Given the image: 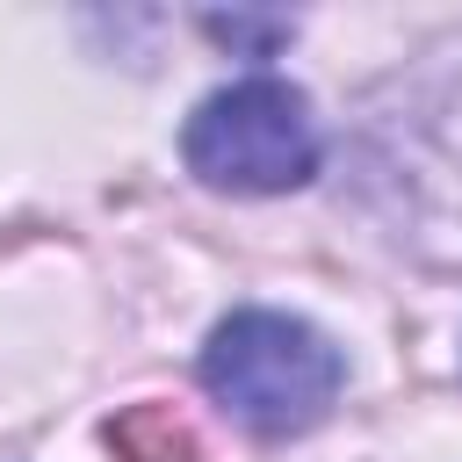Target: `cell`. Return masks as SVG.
Returning a JSON list of instances; mask_svg holds the SVG:
<instances>
[{"label":"cell","mask_w":462,"mask_h":462,"mask_svg":"<svg viewBox=\"0 0 462 462\" xmlns=\"http://www.w3.org/2000/svg\"><path fill=\"white\" fill-rule=\"evenodd\" d=\"M101 440H108V455H116V462H202L195 426H188L173 404H159V397L123 404V411L101 426Z\"/></svg>","instance_id":"3"},{"label":"cell","mask_w":462,"mask_h":462,"mask_svg":"<svg viewBox=\"0 0 462 462\" xmlns=\"http://www.w3.org/2000/svg\"><path fill=\"white\" fill-rule=\"evenodd\" d=\"M339 346L289 310H231L202 346L209 397L267 440L318 426L339 397Z\"/></svg>","instance_id":"1"},{"label":"cell","mask_w":462,"mask_h":462,"mask_svg":"<svg viewBox=\"0 0 462 462\" xmlns=\"http://www.w3.org/2000/svg\"><path fill=\"white\" fill-rule=\"evenodd\" d=\"M209 36H224V43H274V36H289V22H245V14H209Z\"/></svg>","instance_id":"4"},{"label":"cell","mask_w":462,"mask_h":462,"mask_svg":"<svg viewBox=\"0 0 462 462\" xmlns=\"http://www.w3.org/2000/svg\"><path fill=\"white\" fill-rule=\"evenodd\" d=\"M180 159L195 180L209 188H231V195H282V188H303L318 173V123H310V101L274 79V72H253V79H231L217 87L188 130H180Z\"/></svg>","instance_id":"2"}]
</instances>
